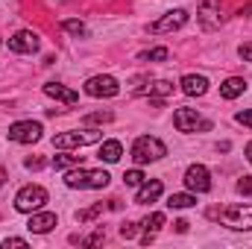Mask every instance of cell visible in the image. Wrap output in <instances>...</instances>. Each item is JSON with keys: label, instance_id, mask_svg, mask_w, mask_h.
Returning <instances> with one entry per match:
<instances>
[{"label": "cell", "instance_id": "cell-1", "mask_svg": "<svg viewBox=\"0 0 252 249\" xmlns=\"http://www.w3.org/2000/svg\"><path fill=\"white\" fill-rule=\"evenodd\" d=\"M109 173L106 170H88V167H73L64 173V185L73 187V190H97V187H106L109 185Z\"/></svg>", "mask_w": 252, "mask_h": 249}, {"label": "cell", "instance_id": "cell-2", "mask_svg": "<svg viewBox=\"0 0 252 249\" xmlns=\"http://www.w3.org/2000/svg\"><path fill=\"white\" fill-rule=\"evenodd\" d=\"M103 141V132L100 129H70L62 135H53V147L56 150H79V147H91V144H100Z\"/></svg>", "mask_w": 252, "mask_h": 249}, {"label": "cell", "instance_id": "cell-3", "mask_svg": "<svg viewBox=\"0 0 252 249\" xmlns=\"http://www.w3.org/2000/svg\"><path fill=\"white\" fill-rule=\"evenodd\" d=\"M164 156H167V147L158 138H153V135H141L132 144V161L135 164H150V161H158Z\"/></svg>", "mask_w": 252, "mask_h": 249}, {"label": "cell", "instance_id": "cell-4", "mask_svg": "<svg viewBox=\"0 0 252 249\" xmlns=\"http://www.w3.org/2000/svg\"><path fill=\"white\" fill-rule=\"evenodd\" d=\"M44 202H47V190L41 185H24L15 196V208L24 211V214H32V211L44 208Z\"/></svg>", "mask_w": 252, "mask_h": 249}, {"label": "cell", "instance_id": "cell-5", "mask_svg": "<svg viewBox=\"0 0 252 249\" xmlns=\"http://www.w3.org/2000/svg\"><path fill=\"white\" fill-rule=\"evenodd\" d=\"M173 126L179 129V132H208L211 129V121H205L202 115H196V109H176L173 112Z\"/></svg>", "mask_w": 252, "mask_h": 249}, {"label": "cell", "instance_id": "cell-6", "mask_svg": "<svg viewBox=\"0 0 252 249\" xmlns=\"http://www.w3.org/2000/svg\"><path fill=\"white\" fill-rule=\"evenodd\" d=\"M220 223L235 229V232H250L252 229V205H229L220 214Z\"/></svg>", "mask_w": 252, "mask_h": 249}, {"label": "cell", "instance_id": "cell-7", "mask_svg": "<svg viewBox=\"0 0 252 249\" xmlns=\"http://www.w3.org/2000/svg\"><path fill=\"white\" fill-rule=\"evenodd\" d=\"M85 94L88 97H118L121 94V82L115 79V76H109V73H97V76H91L88 82H85Z\"/></svg>", "mask_w": 252, "mask_h": 249}, {"label": "cell", "instance_id": "cell-8", "mask_svg": "<svg viewBox=\"0 0 252 249\" xmlns=\"http://www.w3.org/2000/svg\"><path fill=\"white\" fill-rule=\"evenodd\" d=\"M41 124H35V121H18V124L9 126V141H15V144H35V141H41Z\"/></svg>", "mask_w": 252, "mask_h": 249}, {"label": "cell", "instance_id": "cell-9", "mask_svg": "<svg viewBox=\"0 0 252 249\" xmlns=\"http://www.w3.org/2000/svg\"><path fill=\"white\" fill-rule=\"evenodd\" d=\"M196 21H199L205 30H217V27L226 21V15H223V3H220V0H202L199 9H196Z\"/></svg>", "mask_w": 252, "mask_h": 249}, {"label": "cell", "instance_id": "cell-10", "mask_svg": "<svg viewBox=\"0 0 252 249\" xmlns=\"http://www.w3.org/2000/svg\"><path fill=\"white\" fill-rule=\"evenodd\" d=\"M185 24H188V12H185V9H173V12L161 15L156 24H150V32L164 35V32H176V30H182Z\"/></svg>", "mask_w": 252, "mask_h": 249}, {"label": "cell", "instance_id": "cell-11", "mask_svg": "<svg viewBox=\"0 0 252 249\" xmlns=\"http://www.w3.org/2000/svg\"><path fill=\"white\" fill-rule=\"evenodd\" d=\"M185 187L193 190V193L211 190V173H208V167L205 164H190L188 170H185Z\"/></svg>", "mask_w": 252, "mask_h": 249}, {"label": "cell", "instance_id": "cell-12", "mask_svg": "<svg viewBox=\"0 0 252 249\" xmlns=\"http://www.w3.org/2000/svg\"><path fill=\"white\" fill-rule=\"evenodd\" d=\"M41 47V38H38V32H32V30H18L12 38H9V50L12 53H35Z\"/></svg>", "mask_w": 252, "mask_h": 249}, {"label": "cell", "instance_id": "cell-13", "mask_svg": "<svg viewBox=\"0 0 252 249\" xmlns=\"http://www.w3.org/2000/svg\"><path fill=\"white\" fill-rule=\"evenodd\" d=\"M53 226H59V220H56V214L53 211H32L30 214V223H27V229L32 232V235H47Z\"/></svg>", "mask_w": 252, "mask_h": 249}, {"label": "cell", "instance_id": "cell-14", "mask_svg": "<svg viewBox=\"0 0 252 249\" xmlns=\"http://www.w3.org/2000/svg\"><path fill=\"white\" fill-rule=\"evenodd\" d=\"M44 94L53 97V100H59V103H67V106H76V103H79V94H76L73 88L62 85V82H47V85H44Z\"/></svg>", "mask_w": 252, "mask_h": 249}, {"label": "cell", "instance_id": "cell-15", "mask_svg": "<svg viewBox=\"0 0 252 249\" xmlns=\"http://www.w3.org/2000/svg\"><path fill=\"white\" fill-rule=\"evenodd\" d=\"M179 88H182V94H188V97H202V94L208 91V79L199 76V73H188V76H182Z\"/></svg>", "mask_w": 252, "mask_h": 249}, {"label": "cell", "instance_id": "cell-16", "mask_svg": "<svg viewBox=\"0 0 252 249\" xmlns=\"http://www.w3.org/2000/svg\"><path fill=\"white\" fill-rule=\"evenodd\" d=\"M161 190H164V185H161L158 179H150V182H144V185L138 187V193H135V205H147V202H156V199L161 196Z\"/></svg>", "mask_w": 252, "mask_h": 249}, {"label": "cell", "instance_id": "cell-17", "mask_svg": "<svg viewBox=\"0 0 252 249\" xmlns=\"http://www.w3.org/2000/svg\"><path fill=\"white\" fill-rule=\"evenodd\" d=\"M247 91V79H241V76H229L223 85H220V97L223 100H235V97H241Z\"/></svg>", "mask_w": 252, "mask_h": 249}, {"label": "cell", "instance_id": "cell-18", "mask_svg": "<svg viewBox=\"0 0 252 249\" xmlns=\"http://www.w3.org/2000/svg\"><path fill=\"white\" fill-rule=\"evenodd\" d=\"M121 156H124V144L121 141H103L100 144V161L115 164V161H121Z\"/></svg>", "mask_w": 252, "mask_h": 249}, {"label": "cell", "instance_id": "cell-19", "mask_svg": "<svg viewBox=\"0 0 252 249\" xmlns=\"http://www.w3.org/2000/svg\"><path fill=\"white\" fill-rule=\"evenodd\" d=\"M167 94H173V82H167V79H156V82H150L147 97H153V100L158 103V100H161V97H167Z\"/></svg>", "mask_w": 252, "mask_h": 249}, {"label": "cell", "instance_id": "cell-20", "mask_svg": "<svg viewBox=\"0 0 252 249\" xmlns=\"http://www.w3.org/2000/svg\"><path fill=\"white\" fill-rule=\"evenodd\" d=\"M190 205H196V193L188 190V193H170V199H167V208H190Z\"/></svg>", "mask_w": 252, "mask_h": 249}, {"label": "cell", "instance_id": "cell-21", "mask_svg": "<svg viewBox=\"0 0 252 249\" xmlns=\"http://www.w3.org/2000/svg\"><path fill=\"white\" fill-rule=\"evenodd\" d=\"M161 226H164V214H161V211H153V214H147V217L141 220V229L150 232V235H156Z\"/></svg>", "mask_w": 252, "mask_h": 249}, {"label": "cell", "instance_id": "cell-22", "mask_svg": "<svg viewBox=\"0 0 252 249\" xmlns=\"http://www.w3.org/2000/svg\"><path fill=\"white\" fill-rule=\"evenodd\" d=\"M56 170H67V167H79L82 164V156H53L50 161Z\"/></svg>", "mask_w": 252, "mask_h": 249}, {"label": "cell", "instance_id": "cell-23", "mask_svg": "<svg viewBox=\"0 0 252 249\" xmlns=\"http://www.w3.org/2000/svg\"><path fill=\"white\" fill-rule=\"evenodd\" d=\"M167 56H170V50H167V47H153V50H144L138 59H141V62H164Z\"/></svg>", "mask_w": 252, "mask_h": 249}, {"label": "cell", "instance_id": "cell-24", "mask_svg": "<svg viewBox=\"0 0 252 249\" xmlns=\"http://www.w3.org/2000/svg\"><path fill=\"white\" fill-rule=\"evenodd\" d=\"M124 182H126L129 187H141L144 182H147V176H144V173L135 167V170H126V173H124Z\"/></svg>", "mask_w": 252, "mask_h": 249}, {"label": "cell", "instance_id": "cell-25", "mask_svg": "<svg viewBox=\"0 0 252 249\" xmlns=\"http://www.w3.org/2000/svg\"><path fill=\"white\" fill-rule=\"evenodd\" d=\"M97 214H103V202H97V205H91V208L79 211V214H76V220H79V223H88V220H94Z\"/></svg>", "mask_w": 252, "mask_h": 249}, {"label": "cell", "instance_id": "cell-26", "mask_svg": "<svg viewBox=\"0 0 252 249\" xmlns=\"http://www.w3.org/2000/svg\"><path fill=\"white\" fill-rule=\"evenodd\" d=\"M62 30L70 32V35H76V38L85 35V24H82V21H62Z\"/></svg>", "mask_w": 252, "mask_h": 249}, {"label": "cell", "instance_id": "cell-27", "mask_svg": "<svg viewBox=\"0 0 252 249\" xmlns=\"http://www.w3.org/2000/svg\"><path fill=\"white\" fill-rule=\"evenodd\" d=\"M150 82H153L150 76H135L132 79V94H147L150 91Z\"/></svg>", "mask_w": 252, "mask_h": 249}, {"label": "cell", "instance_id": "cell-28", "mask_svg": "<svg viewBox=\"0 0 252 249\" xmlns=\"http://www.w3.org/2000/svg\"><path fill=\"white\" fill-rule=\"evenodd\" d=\"M115 115L112 112H94V115H85V126H91V124H109Z\"/></svg>", "mask_w": 252, "mask_h": 249}, {"label": "cell", "instance_id": "cell-29", "mask_svg": "<svg viewBox=\"0 0 252 249\" xmlns=\"http://www.w3.org/2000/svg\"><path fill=\"white\" fill-rule=\"evenodd\" d=\"M135 235H138V223H124V226H121V238L129 241V238H135Z\"/></svg>", "mask_w": 252, "mask_h": 249}, {"label": "cell", "instance_id": "cell-30", "mask_svg": "<svg viewBox=\"0 0 252 249\" xmlns=\"http://www.w3.org/2000/svg\"><path fill=\"white\" fill-rule=\"evenodd\" d=\"M238 190H241L244 196H252V176H244V179L238 182Z\"/></svg>", "mask_w": 252, "mask_h": 249}, {"label": "cell", "instance_id": "cell-31", "mask_svg": "<svg viewBox=\"0 0 252 249\" xmlns=\"http://www.w3.org/2000/svg\"><path fill=\"white\" fill-rule=\"evenodd\" d=\"M238 56H241L244 62H252V41H247V44L238 47Z\"/></svg>", "mask_w": 252, "mask_h": 249}, {"label": "cell", "instance_id": "cell-32", "mask_svg": "<svg viewBox=\"0 0 252 249\" xmlns=\"http://www.w3.org/2000/svg\"><path fill=\"white\" fill-rule=\"evenodd\" d=\"M235 121H238L241 126H252V109H250V112H238V115H235Z\"/></svg>", "mask_w": 252, "mask_h": 249}, {"label": "cell", "instance_id": "cell-33", "mask_svg": "<svg viewBox=\"0 0 252 249\" xmlns=\"http://www.w3.org/2000/svg\"><path fill=\"white\" fill-rule=\"evenodd\" d=\"M24 167H27V170H41V167H44V158H27Z\"/></svg>", "mask_w": 252, "mask_h": 249}, {"label": "cell", "instance_id": "cell-34", "mask_svg": "<svg viewBox=\"0 0 252 249\" xmlns=\"http://www.w3.org/2000/svg\"><path fill=\"white\" fill-rule=\"evenodd\" d=\"M103 238H106V235H103V229H97V232H94V235H91V238H85V241H82V244H85V247H94V244H100V241H103Z\"/></svg>", "mask_w": 252, "mask_h": 249}, {"label": "cell", "instance_id": "cell-35", "mask_svg": "<svg viewBox=\"0 0 252 249\" xmlns=\"http://www.w3.org/2000/svg\"><path fill=\"white\" fill-rule=\"evenodd\" d=\"M3 247L9 249V247H27V241H24V238H6V241H3Z\"/></svg>", "mask_w": 252, "mask_h": 249}, {"label": "cell", "instance_id": "cell-36", "mask_svg": "<svg viewBox=\"0 0 252 249\" xmlns=\"http://www.w3.org/2000/svg\"><path fill=\"white\" fill-rule=\"evenodd\" d=\"M188 220H176V232H188Z\"/></svg>", "mask_w": 252, "mask_h": 249}, {"label": "cell", "instance_id": "cell-37", "mask_svg": "<svg viewBox=\"0 0 252 249\" xmlns=\"http://www.w3.org/2000/svg\"><path fill=\"white\" fill-rule=\"evenodd\" d=\"M247 158H250V164H252V141L247 144Z\"/></svg>", "mask_w": 252, "mask_h": 249}, {"label": "cell", "instance_id": "cell-38", "mask_svg": "<svg viewBox=\"0 0 252 249\" xmlns=\"http://www.w3.org/2000/svg\"><path fill=\"white\" fill-rule=\"evenodd\" d=\"M3 182H6V170L0 167V185H3Z\"/></svg>", "mask_w": 252, "mask_h": 249}, {"label": "cell", "instance_id": "cell-39", "mask_svg": "<svg viewBox=\"0 0 252 249\" xmlns=\"http://www.w3.org/2000/svg\"><path fill=\"white\" fill-rule=\"evenodd\" d=\"M241 15H252V3L247 6V9H244V12H241Z\"/></svg>", "mask_w": 252, "mask_h": 249}]
</instances>
